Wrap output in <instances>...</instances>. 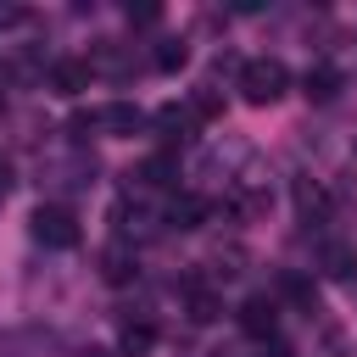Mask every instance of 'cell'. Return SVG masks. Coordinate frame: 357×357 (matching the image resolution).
I'll return each mask as SVG.
<instances>
[{
    "label": "cell",
    "mask_w": 357,
    "mask_h": 357,
    "mask_svg": "<svg viewBox=\"0 0 357 357\" xmlns=\"http://www.w3.org/2000/svg\"><path fill=\"white\" fill-rule=\"evenodd\" d=\"M284 89H290V67L279 56H251L240 67V95L251 106H273V100H284Z\"/></svg>",
    "instance_id": "obj_1"
},
{
    "label": "cell",
    "mask_w": 357,
    "mask_h": 357,
    "mask_svg": "<svg viewBox=\"0 0 357 357\" xmlns=\"http://www.w3.org/2000/svg\"><path fill=\"white\" fill-rule=\"evenodd\" d=\"M145 128V112L134 100H106V106H89V112H73V134H139Z\"/></svg>",
    "instance_id": "obj_2"
},
{
    "label": "cell",
    "mask_w": 357,
    "mask_h": 357,
    "mask_svg": "<svg viewBox=\"0 0 357 357\" xmlns=\"http://www.w3.org/2000/svg\"><path fill=\"white\" fill-rule=\"evenodd\" d=\"M223 206H229L234 218H262V212L273 206V190H268V178H262L257 162H245V167L223 184Z\"/></svg>",
    "instance_id": "obj_3"
},
{
    "label": "cell",
    "mask_w": 357,
    "mask_h": 357,
    "mask_svg": "<svg viewBox=\"0 0 357 357\" xmlns=\"http://www.w3.org/2000/svg\"><path fill=\"white\" fill-rule=\"evenodd\" d=\"M28 234H33L39 245H50V251H73V245H78V218H73L61 201H39L33 218H28Z\"/></svg>",
    "instance_id": "obj_4"
},
{
    "label": "cell",
    "mask_w": 357,
    "mask_h": 357,
    "mask_svg": "<svg viewBox=\"0 0 357 357\" xmlns=\"http://www.w3.org/2000/svg\"><path fill=\"white\" fill-rule=\"evenodd\" d=\"M240 329L251 340H273V329H279V296H268V290L245 296L240 301Z\"/></svg>",
    "instance_id": "obj_5"
},
{
    "label": "cell",
    "mask_w": 357,
    "mask_h": 357,
    "mask_svg": "<svg viewBox=\"0 0 357 357\" xmlns=\"http://www.w3.org/2000/svg\"><path fill=\"white\" fill-rule=\"evenodd\" d=\"M151 123H156V134H162L167 145H184V139H195V128H201V117L190 112V100H184V106H178V100H167Z\"/></svg>",
    "instance_id": "obj_6"
},
{
    "label": "cell",
    "mask_w": 357,
    "mask_h": 357,
    "mask_svg": "<svg viewBox=\"0 0 357 357\" xmlns=\"http://www.w3.org/2000/svg\"><path fill=\"white\" fill-rule=\"evenodd\" d=\"M178 178V162L167 156V151H156V156H145L139 167H128V190H167Z\"/></svg>",
    "instance_id": "obj_7"
},
{
    "label": "cell",
    "mask_w": 357,
    "mask_h": 357,
    "mask_svg": "<svg viewBox=\"0 0 357 357\" xmlns=\"http://www.w3.org/2000/svg\"><path fill=\"white\" fill-rule=\"evenodd\" d=\"M89 78H95V61H78V56L50 61V89H56V95H84Z\"/></svg>",
    "instance_id": "obj_8"
},
{
    "label": "cell",
    "mask_w": 357,
    "mask_h": 357,
    "mask_svg": "<svg viewBox=\"0 0 357 357\" xmlns=\"http://www.w3.org/2000/svg\"><path fill=\"white\" fill-rule=\"evenodd\" d=\"M134 273H139V251H134L128 240H112V245L100 251V279H106V284H128Z\"/></svg>",
    "instance_id": "obj_9"
},
{
    "label": "cell",
    "mask_w": 357,
    "mask_h": 357,
    "mask_svg": "<svg viewBox=\"0 0 357 357\" xmlns=\"http://www.w3.org/2000/svg\"><path fill=\"white\" fill-rule=\"evenodd\" d=\"M206 212H212V206H206L201 195H190V190H184V195H167L162 223H167V229H201V223H206Z\"/></svg>",
    "instance_id": "obj_10"
},
{
    "label": "cell",
    "mask_w": 357,
    "mask_h": 357,
    "mask_svg": "<svg viewBox=\"0 0 357 357\" xmlns=\"http://www.w3.org/2000/svg\"><path fill=\"white\" fill-rule=\"evenodd\" d=\"M318 268L329 279H357V245L351 240H324L318 245Z\"/></svg>",
    "instance_id": "obj_11"
},
{
    "label": "cell",
    "mask_w": 357,
    "mask_h": 357,
    "mask_svg": "<svg viewBox=\"0 0 357 357\" xmlns=\"http://www.w3.org/2000/svg\"><path fill=\"white\" fill-rule=\"evenodd\" d=\"M117 346H123V357H145V351L156 346V324H151V318H128L123 335H117Z\"/></svg>",
    "instance_id": "obj_12"
},
{
    "label": "cell",
    "mask_w": 357,
    "mask_h": 357,
    "mask_svg": "<svg viewBox=\"0 0 357 357\" xmlns=\"http://www.w3.org/2000/svg\"><path fill=\"white\" fill-rule=\"evenodd\" d=\"M296 206H301V218H324V212H329V195H324V184H312V178H296Z\"/></svg>",
    "instance_id": "obj_13"
},
{
    "label": "cell",
    "mask_w": 357,
    "mask_h": 357,
    "mask_svg": "<svg viewBox=\"0 0 357 357\" xmlns=\"http://www.w3.org/2000/svg\"><path fill=\"white\" fill-rule=\"evenodd\" d=\"M184 61H190V45H184V39H162V45H156V56H151V67H156V73H178Z\"/></svg>",
    "instance_id": "obj_14"
},
{
    "label": "cell",
    "mask_w": 357,
    "mask_h": 357,
    "mask_svg": "<svg viewBox=\"0 0 357 357\" xmlns=\"http://www.w3.org/2000/svg\"><path fill=\"white\" fill-rule=\"evenodd\" d=\"M184 307H190V318H195V324H212V318L223 312V301H218L212 290H201V284H195V290L184 296Z\"/></svg>",
    "instance_id": "obj_15"
},
{
    "label": "cell",
    "mask_w": 357,
    "mask_h": 357,
    "mask_svg": "<svg viewBox=\"0 0 357 357\" xmlns=\"http://www.w3.org/2000/svg\"><path fill=\"white\" fill-rule=\"evenodd\" d=\"M335 89H340V73L335 67H312L307 73V95L312 100H335Z\"/></svg>",
    "instance_id": "obj_16"
},
{
    "label": "cell",
    "mask_w": 357,
    "mask_h": 357,
    "mask_svg": "<svg viewBox=\"0 0 357 357\" xmlns=\"http://www.w3.org/2000/svg\"><path fill=\"white\" fill-rule=\"evenodd\" d=\"M156 17H162L156 6H128V22H156Z\"/></svg>",
    "instance_id": "obj_17"
},
{
    "label": "cell",
    "mask_w": 357,
    "mask_h": 357,
    "mask_svg": "<svg viewBox=\"0 0 357 357\" xmlns=\"http://www.w3.org/2000/svg\"><path fill=\"white\" fill-rule=\"evenodd\" d=\"M78 357H112V351H106V346H84Z\"/></svg>",
    "instance_id": "obj_18"
},
{
    "label": "cell",
    "mask_w": 357,
    "mask_h": 357,
    "mask_svg": "<svg viewBox=\"0 0 357 357\" xmlns=\"http://www.w3.org/2000/svg\"><path fill=\"white\" fill-rule=\"evenodd\" d=\"M0 112H6V95H0Z\"/></svg>",
    "instance_id": "obj_19"
}]
</instances>
